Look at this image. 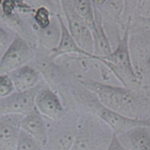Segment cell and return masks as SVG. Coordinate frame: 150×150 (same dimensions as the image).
I'll list each match as a JSON object with an SVG mask.
<instances>
[{
  "label": "cell",
  "mask_w": 150,
  "mask_h": 150,
  "mask_svg": "<svg viewBox=\"0 0 150 150\" xmlns=\"http://www.w3.org/2000/svg\"><path fill=\"white\" fill-rule=\"evenodd\" d=\"M130 56L141 83L150 75V35L149 33H131L129 38Z\"/></svg>",
  "instance_id": "cell-8"
},
{
  "label": "cell",
  "mask_w": 150,
  "mask_h": 150,
  "mask_svg": "<svg viewBox=\"0 0 150 150\" xmlns=\"http://www.w3.org/2000/svg\"><path fill=\"white\" fill-rule=\"evenodd\" d=\"M130 26L125 29L123 35L119 37L117 45L108 55L101 57V62L105 64L124 86L136 87L141 81L136 73L129 47Z\"/></svg>",
  "instance_id": "cell-3"
},
{
  "label": "cell",
  "mask_w": 150,
  "mask_h": 150,
  "mask_svg": "<svg viewBox=\"0 0 150 150\" xmlns=\"http://www.w3.org/2000/svg\"><path fill=\"white\" fill-rule=\"evenodd\" d=\"M90 100L87 101L88 112L98 116L105 122L117 135L137 126L150 127V121L142 119L132 118L110 110L100 103L94 94L91 92Z\"/></svg>",
  "instance_id": "cell-4"
},
{
  "label": "cell",
  "mask_w": 150,
  "mask_h": 150,
  "mask_svg": "<svg viewBox=\"0 0 150 150\" xmlns=\"http://www.w3.org/2000/svg\"><path fill=\"white\" fill-rule=\"evenodd\" d=\"M114 132L98 116L88 112L79 117L74 143L70 150H106Z\"/></svg>",
  "instance_id": "cell-2"
},
{
  "label": "cell",
  "mask_w": 150,
  "mask_h": 150,
  "mask_svg": "<svg viewBox=\"0 0 150 150\" xmlns=\"http://www.w3.org/2000/svg\"><path fill=\"white\" fill-rule=\"evenodd\" d=\"M21 128L38 142L42 147H45L48 140V126L43 116L35 106L30 112L23 116L21 123Z\"/></svg>",
  "instance_id": "cell-13"
},
{
  "label": "cell",
  "mask_w": 150,
  "mask_h": 150,
  "mask_svg": "<svg viewBox=\"0 0 150 150\" xmlns=\"http://www.w3.org/2000/svg\"><path fill=\"white\" fill-rule=\"evenodd\" d=\"M54 121L48 127V140L44 150H70L78 130L79 117Z\"/></svg>",
  "instance_id": "cell-7"
},
{
  "label": "cell",
  "mask_w": 150,
  "mask_h": 150,
  "mask_svg": "<svg viewBox=\"0 0 150 150\" xmlns=\"http://www.w3.org/2000/svg\"><path fill=\"white\" fill-rule=\"evenodd\" d=\"M150 9V0H139L138 7L136 11L139 14H145L148 13Z\"/></svg>",
  "instance_id": "cell-24"
},
{
  "label": "cell",
  "mask_w": 150,
  "mask_h": 150,
  "mask_svg": "<svg viewBox=\"0 0 150 150\" xmlns=\"http://www.w3.org/2000/svg\"><path fill=\"white\" fill-rule=\"evenodd\" d=\"M82 86L96 96L107 108L132 118L139 117L144 105L143 99L131 88L117 86L89 79H78Z\"/></svg>",
  "instance_id": "cell-1"
},
{
  "label": "cell",
  "mask_w": 150,
  "mask_h": 150,
  "mask_svg": "<svg viewBox=\"0 0 150 150\" xmlns=\"http://www.w3.org/2000/svg\"><path fill=\"white\" fill-rule=\"evenodd\" d=\"M15 91L14 84L9 74L0 75V98L11 95Z\"/></svg>",
  "instance_id": "cell-22"
},
{
  "label": "cell",
  "mask_w": 150,
  "mask_h": 150,
  "mask_svg": "<svg viewBox=\"0 0 150 150\" xmlns=\"http://www.w3.org/2000/svg\"><path fill=\"white\" fill-rule=\"evenodd\" d=\"M23 116L0 114V150H16Z\"/></svg>",
  "instance_id": "cell-11"
},
{
  "label": "cell",
  "mask_w": 150,
  "mask_h": 150,
  "mask_svg": "<svg viewBox=\"0 0 150 150\" xmlns=\"http://www.w3.org/2000/svg\"><path fill=\"white\" fill-rule=\"evenodd\" d=\"M76 10L83 18L90 28L91 31L95 28V7L91 0H71Z\"/></svg>",
  "instance_id": "cell-18"
},
{
  "label": "cell",
  "mask_w": 150,
  "mask_h": 150,
  "mask_svg": "<svg viewBox=\"0 0 150 150\" xmlns=\"http://www.w3.org/2000/svg\"><path fill=\"white\" fill-rule=\"evenodd\" d=\"M105 10V15L108 18L114 21L121 25V20L124 12L123 0H106L105 4L101 6Z\"/></svg>",
  "instance_id": "cell-19"
},
{
  "label": "cell",
  "mask_w": 150,
  "mask_h": 150,
  "mask_svg": "<svg viewBox=\"0 0 150 150\" xmlns=\"http://www.w3.org/2000/svg\"><path fill=\"white\" fill-rule=\"evenodd\" d=\"M35 106L43 117L51 121H58L65 116L62 103L51 88L42 86L35 100Z\"/></svg>",
  "instance_id": "cell-10"
},
{
  "label": "cell",
  "mask_w": 150,
  "mask_h": 150,
  "mask_svg": "<svg viewBox=\"0 0 150 150\" xmlns=\"http://www.w3.org/2000/svg\"><path fill=\"white\" fill-rule=\"evenodd\" d=\"M124 1V12L121 20V26L125 29L130 26L133 16L137 10L139 0H123Z\"/></svg>",
  "instance_id": "cell-20"
},
{
  "label": "cell",
  "mask_w": 150,
  "mask_h": 150,
  "mask_svg": "<svg viewBox=\"0 0 150 150\" xmlns=\"http://www.w3.org/2000/svg\"><path fill=\"white\" fill-rule=\"evenodd\" d=\"M51 1H52L55 4H59V5L61 7V4H60V0H51Z\"/></svg>",
  "instance_id": "cell-27"
},
{
  "label": "cell",
  "mask_w": 150,
  "mask_h": 150,
  "mask_svg": "<svg viewBox=\"0 0 150 150\" xmlns=\"http://www.w3.org/2000/svg\"><path fill=\"white\" fill-rule=\"evenodd\" d=\"M91 1H92L94 6H95L97 7H99L103 5L105 3V1H106V0H91Z\"/></svg>",
  "instance_id": "cell-26"
},
{
  "label": "cell",
  "mask_w": 150,
  "mask_h": 150,
  "mask_svg": "<svg viewBox=\"0 0 150 150\" xmlns=\"http://www.w3.org/2000/svg\"><path fill=\"white\" fill-rule=\"evenodd\" d=\"M51 11L46 7H40L34 12V21L38 29H42L51 22Z\"/></svg>",
  "instance_id": "cell-21"
},
{
  "label": "cell",
  "mask_w": 150,
  "mask_h": 150,
  "mask_svg": "<svg viewBox=\"0 0 150 150\" xmlns=\"http://www.w3.org/2000/svg\"><path fill=\"white\" fill-rule=\"evenodd\" d=\"M11 41L10 40V36L8 33L1 26H0V54H3Z\"/></svg>",
  "instance_id": "cell-23"
},
{
  "label": "cell",
  "mask_w": 150,
  "mask_h": 150,
  "mask_svg": "<svg viewBox=\"0 0 150 150\" xmlns=\"http://www.w3.org/2000/svg\"><path fill=\"white\" fill-rule=\"evenodd\" d=\"M60 4L67 26L73 38L83 50L94 54L93 35L86 22L78 13L71 0H60Z\"/></svg>",
  "instance_id": "cell-5"
},
{
  "label": "cell",
  "mask_w": 150,
  "mask_h": 150,
  "mask_svg": "<svg viewBox=\"0 0 150 150\" xmlns=\"http://www.w3.org/2000/svg\"><path fill=\"white\" fill-rule=\"evenodd\" d=\"M16 92H23L39 84L40 72L28 64L23 65L9 73Z\"/></svg>",
  "instance_id": "cell-15"
},
{
  "label": "cell",
  "mask_w": 150,
  "mask_h": 150,
  "mask_svg": "<svg viewBox=\"0 0 150 150\" xmlns=\"http://www.w3.org/2000/svg\"><path fill=\"white\" fill-rule=\"evenodd\" d=\"M95 7V28L92 30L94 43H95V51L94 54L100 57L108 55L113 48L111 42L105 32V26L103 24V18L98 7Z\"/></svg>",
  "instance_id": "cell-16"
},
{
  "label": "cell",
  "mask_w": 150,
  "mask_h": 150,
  "mask_svg": "<svg viewBox=\"0 0 150 150\" xmlns=\"http://www.w3.org/2000/svg\"><path fill=\"white\" fill-rule=\"evenodd\" d=\"M41 87L39 83L29 90L15 91L8 96L0 98V114H27L35 108V97Z\"/></svg>",
  "instance_id": "cell-9"
},
{
  "label": "cell",
  "mask_w": 150,
  "mask_h": 150,
  "mask_svg": "<svg viewBox=\"0 0 150 150\" xmlns=\"http://www.w3.org/2000/svg\"><path fill=\"white\" fill-rule=\"evenodd\" d=\"M61 35V24L58 14L57 16L52 15L49 24L42 29H38V42L42 48L48 50L51 52L58 46Z\"/></svg>",
  "instance_id": "cell-17"
},
{
  "label": "cell",
  "mask_w": 150,
  "mask_h": 150,
  "mask_svg": "<svg viewBox=\"0 0 150 150\" xmlns=\"http://www.w3.org/2000/svg\"><path fill=\"white\" fill-rule=\"evenodd\" d=\"M35 57V53L27 40L16 34L0 59V75L9 74L26 65Z\"/></svg>",
  "instance_id": "cell-6"
},
{
  "label": "cell",
  "mask_w": 150,
  "mask_h": 150,
  "mask_svg": "<svg viewBox=\"0 0 150 150\" xmlns=\"http://www.w3.org/2000/svg\"><path fill=\"white\" fill-rule=\"evenodd\" d=\"M106 150H126L125 148L122 146L121 142L117 138V135L114 133L113 139L111 140V143H110L109 146H108Z\"/></svg>",
  "instance_id": "cell-25"
},
{
  "label": "cell",
  "mask_w": 150,
  "mask_h": 150,
  "mask_svg": "<svg viewBox=\"0 0 150 150\" xmlns=\"http://www.w3.org/2000/svg\"><path fill=\"white\" fill-rule=\"evenodd\" d=\"M58 18L59 20L60 24H61V39H60L58 46L50 52L49 55H48V57L50 58V59L54 60L57 57L64 55V54H76L81 56H83V57H86L87 59L96 60V61H98L100 62V56L91 54V53H89L85 51V50H83L77 43V42L75 40V39L73 38L71 34L70 33L67 25L64 23V21L63 19L62 16L60 14H58Z\"/></svg>",
  "instance_id": "cell-12"
},
{
  "label": "cell",
  "mask_w": 150,
  "mask_h": 150,
  "mask_svg": "<svg viewBox=\"0 0 150 150\" xmlns=\"http://www.w3.org/2000/svg\"><path fill=\"white\" fill-rule=\"evenodd\" d=\"M147 127L137 126L116 135L126 150H150V133Z\"/></svg>",
  "instance_id": "cell-14"
}]
</instances>
